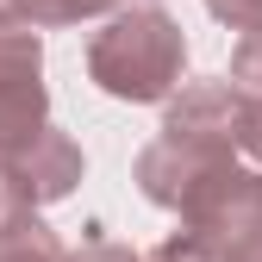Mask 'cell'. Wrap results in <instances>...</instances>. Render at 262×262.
<instances>
[{
	"mask_svg": "<svg viewBox=\"0 0 262 262\" xmlns=\"http://www.w3.org/2000/svg\"><path fill=\"white\" fill-rule=\"evenodd\" d=\"M119 13V0H0V25H81V19H106Z\"/></svg>",
	"mask_w": 262,
	"mask_h": 262,
	"instance_id": "obj_6",
	"label": "cell"
},
{
	"mask_svg": "<svg viewBox=\"0 0 262 262\" xmlns=\"http://www.w3.org/2000/svg\"><path fill=\"white\" fill-rule=\"evenodd\" d=\"M44 125H50L44 38L25 25H0V156L25 150Z\"/></svg>",
	"mask_w": 262,
	"mask_h": 262,
	"instance_id": "obj_4",
	"label": "cell"
},
{
	"mask_svg": "<svg viewBox=\"0 0 262 262\" xmlns=\"http://www.w3.org/2000/svg\"><path fill=\"white\" fill-rule=\"evenodd\" d=\"M0 169L13 175V187L25 193V206L38 212V206L62 200V193H75V181H81V150H75V138H69V131L44 125L25 150L0 156Z\"/></svg>",
	"mask_w": 262,
	"mask_h": 262,
	"instance_id": "obj_5",
	"label": "cell"
},
{
	"mask_svg": "<svg viewBox=\"0 0 262 262\" xmlns=\"http://www.w3.org/2000/svg\"><path fill=\"white\" fill-rule=\"evenodd\" d=\"M231 88L262 94V31H244V44L231 50Z\"/></svg>",
	"mask_w": 262,
	"mask_h": 262,
	"instance_id": "obj_9",
	"label": "cell"
},
{
	"mask_svg": "<svg viewBox=\"0 0 262 262\" xmlns=\"http://www.w3.org/2000/svg\"><path fill=\"white\" fill-rule=\"evenodd\" d=\"M231 150L244 156V169L256 162V175H262V94H244V100H237V131H231Z\"/></svg>",
	"mask_w": 262,
	"mask_h": 262,
	"instance_id": "obj_8",
	"label": "cell"
},
{
	"mask_svg": "<svg viewBox=\"0 0 262 262\" xmlns=\"http://www.w3.org/2000/svg\"><path fill=\"white\" fill-rule=\"evenodd\" d=\"M69 262H144V256H138V250H125V244H113L100 225H88V237H81V250H75Z\"/></svg>",
	"mask_w": 262,
	"mask_h": 262,
	"instance_id": "obj_11",
	"label": "cell"
},
{
	"mask_svg": "<svg viewBox=\"0 0 262 262\" xmlns=\"http://www.w3.org/2000/svg\"><path fill=\"white\" fill-rule=\"evenodd\" d=\"M181 225L206 237L225 262H262V175L231 162L181 200Z\"/></svg>",
	"mask_w": 262,
	"mask_h": 262,
	"instance_id": "obj_2",
	"label": "cell"
},
{
	"mask_svg": "<svg viewBox=\"0 0 262 262\" xmlns=\"http://www.w3.org/2000/svg\"><path fill=\"white\" fill-rule=\"evenodd\" d=\"M206 13L231 31H262V0H206Z\"/></svg>",
	"mask_w": 262,
	"mask_h": 262,
	"instance_id": "obj_12",
	"label": "cell"
},
{
	"mask_svg": "<svg viewBox=\"0 0 262 262\" xmlns=\"http://www.w3.org/2000/svg\"><path fill=\"white\" fill-rule=\"evenodd\" d=\"M187 62V38L162 7H119L106 25L88 38V75L100 81V94L131 106L169 100Z\"/></svg>",
	"mask_w": 262,
	"mask_h": 262,
	"instance_id": "obj_1",
	"label": "cell"
},
{
	"mask_svg": "<svg viewBox=\"0 0 262 262\" xmlns=\"http://www.w3.org/2000/svg\"><path fill=\"white\" fill-rule=\"evenodd\" d=\"M237 150L219 144V138H193V131H156V138L138 150V162H131V181H138V193L150 206H169L181 212V200L193 187H200L206 175L231 169Z\"/></svg>",
	"mask_w": 262,
	"mask_h": 262,
	"instance_id": "obj_3",
	"label": "cell"
},
{
	"mask_svg": "<svg viewBox=\"0 0 262 262\" xmlns=\"http://www.w3.org/2000/svg\"><path fill=\"white\" fill-rule=\"evenodd\" d=\"M25 219H38V212H31V206H25V193L13 187V175H7V169H0V237H7V231H19V225H25Z\"/></svg>",
	"mask_w": 262,
	"mask_h": 262,
	"instance_id": "obj_13",
	"label": "cell"
},
{
	"mask_svg": "<svg viewBox=\"0 0 262 262\" xmlns=\"http://www.w3.org/2000/svg\"><path fill=\"white\" fill-rule=\"evenodd\" d=\"M150 262H225L206 237H193V231H175V237H162L156 250H150Z\"/></svg>",
	"mask_w": 262,
	"mask_h": 262,
	"instance_id": "obj_10",
	"label": "cell"
},
{
	"mask_svg": "<svg viewBox=\"0 0 262 262\" xmlns=\"http://www.w3.org/2000/svg\"><path fill=\"white\" fill-rule=\"evenodd\" d=\"M0 262H69V250L56 244V231L44 219H25L19 231L0 237Z\"/></svg>",
	"mask_w": 262,
	"mask_h": 262,
	"instance_id": "obj_7",
	"label": "cell"
}]
</instances>
